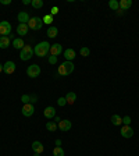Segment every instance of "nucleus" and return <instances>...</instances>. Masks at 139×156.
Masks as SVG:
<instances>
[{
	"label": "nucleus",
	"mask_w": 139,
	"mask_h": 156,
	"mask_svg": "<svg viewBox=\"0 0 139 156\" xmlns=\"http://www.w3.org/2000/svg\"><path fill=\"white\" fill-rule=\"evenodd\" d=\"M32 149H33L35 153H39V155H40V153L45 151V146L42 145V142H39V141H33L32 142Z\"/></svg>",
	"instance_id": "nucleus-15"
},
{
	"label": "nucleus",
	"mask_w": 139,
	"mask_h": 156,
	"mask_svg": "<svg viewBox=\"0 0 139 156\" xmlns=\"http://www.w3.org/2000/svg\"><path fill=\"white\" fill-rule=\"evenodd\" d=\"M21 101H23L24 105L31 103V95H23V96H21Z\"/></svg>",
	"instance_id": "nucleus-29"
},
{
	"label": "nucleus",
	"mask_w": 139,
	"mask_h": 156,
	"mask_svg": "<svg viewBox=\"0 0 139 156\" xmlns=\"http://www.w3.org/2000/svg\"><path fill=\"white\" fill-rule=\"evenodd\" d=\"M79 53H81V56H84V57H88L89 53H91V50H89V48H81Z\"/></svg>",
	"instance_id": "nucleus-28"
},
{
	"label": "nucleus",
	"mask_w": 139,
	"mask_h": 156,
	"mask_svg": "<svg viewBox=\"0 0 139 156\" xmlns=\"http://www.w3.org/2000/svg\"><path fill=\"white\" fill-rule=\"evenodd\" d=\"M63 53H64V57H65V60H67V62H72V60L77 57V56H75L77 53H75L74 49H65Z\"/></svg>",
	"instance_id": "nucleus-12"
},
{
	"label": "nucleus",
	"mask_w": 139,
	"mask_h": 156,
	"mask_svg": "<svg viewBox=\"0 0 139 156\" xmlns=\"http://www.w3.org/2000/svg\"><path fill=\"white\" fill-rule=\"evenodd\" d=\"M111 123L114 126H120V124H123V117L118 116V114H113L111 116Z\"/></svg>",
	"instance_id": "nucleus-22"
},
{
	"label": "nucleus",
	"mask_w": 139,
	"mask_h": 156,
	"mask_svg": "<svg viewBox=\"0 0 139 156\" xmlns=\"http://www.w3.org/2000/svg\"><path fill=\"white\" fill-rule=\"evenodd\" d=\"M74 68H75L74 63L65 60L64 63H61V64L58 66L57 73H58V75H61V77H67V75H70L72 71H74Z\"/></svg>",
	"instance_id": "nucleus-1"
},
{
	"label": "nucleus",
	"mask_w": 139,
	"mask_h": 156,
	"mask_svg": "<svg viewBox=\"0 0 139 156\" xmlns=\"http://www.w3.org/2000/svg\"><path fill=\"white\" fill-rule=\"evenodd\" d=\"M57 103H58V106H65V105H67V101H65V98H58Z\"/></svg>",
	"instance_id": "nucleus-31"
},
{
	"label": "nucleus",
	"mask_w": 139,
	"mask_h": 156,
	"mask_svg": "<svg viewBox=\"0 0 139 156\" xmlns=\"http://www.w3.org/2000/svg\"><path fill=\"white\" fill-rule=\"evenodd\" d=\"M17 18H18V23L19 24H28L29 21V14L26 13V11H21V13H18V16H17Z\"/></svg>",
	"instance_id": "nucleus-13"
},
{
	"label": "nucleus",
	"mask_w": 139,
	"mask_h": 156,
	"mask_svg": "<svg viewBox=\"0 0 139 156\" xmlns=\"http://www.w3.org/2000/svg\"><path fill=\"white\" fill-rule=\"evenodd\" d=\"M109 7H110L113 11H116V10L120 9V3H118L117 0H110V2H109Z\"/></svg>",
	"instance_id": "nucleus-24"
},
{
	"label": "nucleus",
	"mask_w": 139,
	"mask_h": 156,
	"mask_svg": "<svg viewBox=\"0 0 139 156\" xmlns=\"http://www.w3.org/2000/svg\"><path fill=\"white\" fill-rule=\"evenodd\" d=\"M0 3H2V4H4V6H9V4L11 3V0H2Z\"/></svg>",
	"instance_id": "nucleus-35"
},
{
	"label": "nucleus",
	"mask_w": 139,
	"mask_h": 156,
	"mask_svg": "<svg viewBox=\"0 0 139 156\" xmlns=\"http://www.w3.org/2000/svg\"><path fill=\"white\" fill-rule=\"evenodd\" d=\"M10 32H11V25H10V23H7V21H2V23H0V35L7 36Z\"/></svg>",
	"instance_id": "nucleus-6"
},
{
	"label": "nucleus",
	"mask_w": 139,
	"mask_h": 156,
	"mask_svg": "<svg viewBox=\"0 0 139 156\" xmlns=\"http://www.w3.org/2000/svg\"><path fill=\"white\" fill-rule=\"evenodd\" d=\"M43 24H46V25H50V24L53 23V16H50V14H46L45 17L42 18Z\"/></svg>",
	"instance_id": "nucleus-26"
},
{
	"label": "nucleus",
	"mask_w": 139,
	"mask_h": 156,
	"mask_svg": "<svg viewBox=\"0 0 139 156\" xmlns=\"http://www.w3.org/2000/svg\"><path fill=\"white\" fill-rule=\"evenodd\" d=\"M31 102H32V103L38 102V96H35V95H31Z\"/></svg>",
	"instance_id": "nucleus-34"
},
{
	"label": "nucleus",
	"mask_w": 139,
	"mask_h": 156,
	"mask_svg": "<svg viewBox=\"0 0 139 156\" xmlns=\"http://www.w3.org/2000/svg\"><path fill=\"white\" fill-rule=\"evenodd\" d=\"M118 3H120L121 11H127V10L132 6V0H121V2H118Z\"/></svg>",
	"instance_id": "nucleus-18"
},
{
	"label": "nucleus",
	"mask_w": 139,
	"mask_h": 156,
	"mask_svg": "<svg viewBox=\"0 0 139 156\" xmlns=\"http://www.w3.org/2000/svg\"><path fill=\"white\" fill-rule=\"evenodd\" d=\"M53 156H64V151L61 146H56L53 149Z\"/></svg>",
	"instance_id": "nucleus-25"
},
{
	"label": "nucleus",
	"mask_w": 139,
	"mask_h": 156,
	"mask_svg": "<svg viewBox=\"0 0 139 156\" xmlns=\"http://www.w3.org/2000/svg\"><path fill=\"white\" fill-rule=\"evenodd\" d=\"M49 63H50V64H56V63H57V57H56V56H50V57H49Z\"/></svg>",
	"instance_id": "nucleus-32"
},
{
	"label": "nucleus",
	"mask_w": 139,
	"mask_h": 156,
	"mask_svg": "<svg viewBox=\"0 0 139 156\" xmlns=\"http://www.w3.org/2000/svg\"><path fill=\"white\" fill-rule=\"evenodd\" d=\"M33 56V49L31 48L29 45H25L23 49H21V53H19V58L23 60V62H26L29 58Z\"/></svg>",
	"instance_id": "nucleus-3"
},
{
	"label": "nucleus",
	"mask_w": 139,
	"mask_h": 156,
	"mask_svg": "<svg viewBox=\"0 0 139 156\" xmlns=\"http://www.w3.org/2000/svg\"><path fill=\"white\" fill-rule=\"evenodd\" d=\"M28 24H18L17 25V34L19 36H25L28 34Z\"/></svg>",
	"instance_id": "nucleus-14"
},
{
	"label": "nucleus",
	"mask_w": 139,
	"mask_h": 156,
	"mask_svg": "<svg viewBox=\"0 0 139 156\" xmlns=\"http://www.w3.org/2000/svg\"><path fill=\"white\" fill-rule=\"evenodd\" d=\"M23 116H25V117H31L33 114V112H35V106H33L32 103H26V105H24L23 106Z\"/></svg>",
	"instance_id": "nucleus-7"
},
{
	"label": "nucleus",
	"mask_w": 139,
	"mask_h": 156,
	"mask_svg": "<svg viewBox=\"0 0 139 156\" xmlns=\"http://www.w3.org/2000/svg\"><path fill=\"white\" fill-rule=\"evenodd\" d=\"M13 46H14V49H19V50H21V49L25 46V42H24L21 38H16L13 41Z\"/></svg>",
	"instance_id": "nucleus-20"
},
{
	"label": "nucleus",
	"mask_w": 139,
	"mask_h": 156,
	"mask_svg": "<svg viewBox=\"0 0 139 156\" xmlns=\"http://www.w3.org/2000/svg\"><path fill=\"white\" fill-rule=\"evenodd\" d=\"M121 135L124 138H132L134 136V128L130 126H123L121 127Z\"/></svg>",
	"instance_id": "nucleus-10"
},
{
	"label": "nucleus",
	"mask_w": 139,
	"mask_h": 156,
	"mask_svg": "<svg viewBox=\"0 0 139 156\" xmlns=\"http://www.w3.org/2000/svg\"><path fill=\"white\" fill-rule=\"evenodd\" d=\"M56 145L60 146V145H61V141H60V140H56Z\"/></svg>",
	"instance_id": "nucleus-38"
},
{
	"label": "nucleus",
	"mask_w": 139,
	"mask_h": 156,
	"mask_svg": "<svg viewBox=\"0 0 139 156\" xmlns=\"http://www.w3.org/2000/svg\"><path fill=\"white\" fill-rule=\"evenodd\" d=\"M46 128H47V131H50V133H54V131L57 130V123L49 121V123H46Z\"/></svg>",
	"instance_id": "nucleus-23"
},
{
	"label": "nucleus",
	"mask_w": 139,
	"mask_h": 156,
	"mask_svg": "<svg viewBox=\"0 0 139 156\" xmlns=\"http://www.w3.org/2000/svg\"><path fill=\"white\" fill-rule=\"evenodd\" d=\"M65 101H67L68 105H74L75 101H77V95H75V92H68V94L65 95Z\"/></svg>",
	"instance_id": "nucleus-19"
},
{
	"label": "nucleus",
	"mask_w": 139,
	"mask_h": 156,
	"mask_svg": "<svg viewBox=\"0 0 139 156\" xmlns=\"http://www.w3.org/2000/svg\"><path fill=\"white\" fill-rule=\"evenodd\" d=\"M49 50H50V43L46 42V41H43V42L38 43V45L35 46L33 53H35L38 57H45V56H47Z\"/></svg>",
	"instance_id": "nucleus-2"
},
{
	"label": "nucleus",
	"mask_w": 139,
	"mask_h": 156,
	"mask_svg": "<svg viewBox=\"0 0 139 156\" xmlns=\"http://www.w3.org/2000/svg\"><path fill=\"white\" fill-rule=\"evenodd\" d=\"M32 0H23V4H31Z\"/></svg>",
	"instance_id": "nucleus-36"
},
{
	"label": "nucleus",
	"mask_w": 139,
	"mask_h": 156,
	"mask_svg": "<svg viewBox=\"0 0 139 156\" xmlns=\"http://www.w3.org/2000/svg\"><path fill=\"white\" fill-rule=\"evenodd\" d=\"M31 4H32V7H35V9H40V7H43V0H32Z\"/></svg>",
	"instance_id": "nucleus-27"
},
{
	"label": "nucleus",
	"mask_w": 139,
	"mask_h": 156,
	"mask_svg": "<svg viewBox=\"0 0 139 156\" xmlns=\"http://www.w3.org/2000/svg\"><path fill=\"white\" fill-rule=\"evenodd\" d=\"M43 27V21L42 18H39V17H32V18H29L28 21V28L33 29V31H39V29Z\"/></svg>",
	"instance_id": "nucleus-4"
},
{
	"label": "nucleus",
	"mask_w": 139,
	"mask_h": 156,
	"mask_svg": "<svg viewBox=\"0 0 139 156\" xmlns=\"http://www.w3.org/2000/svg\"><path fill=\"white\" fill-rule=\"evenodd\" d=\"M58 13V7H52V10H50V16H56V14Z\"/></svg>",
	"instance_id": "nucleus-33"
},
{
	"label": "nucleus",
	"mask_w": 139,
	"mask_h": 156,
	"mask_svg": "<svg viewBox=\"0 0 139 156\" xmlns=\"http://www.w3.org/2000/svg\"><path fill=\"white\" fill-rule=\"evenodd\" d=\"M54 120H56V123H60V121H61V119H60V117H57V116H56V117H54Z\"/></svg>",
	"instance_id": "nucleus-37"
},
{
	"label": "nucleus",
	"mask_w": 139,
	"mask_h": 156,
	"mask_svg": "<svg viewBox=\"0 0 139 156\" xmlns=\"http://www.w3.org/2000/svg\"><path fill=\"white\" fill-rule=\"evenodd\" d=\"M0 36H2V35H0Z\"/></svg>",
	"instance_id": "nucleus-41"
},
{
	"label": "nucleus",
	"mask_w": 139,
	"mask_h": 156,
	"mask_svg": "<svg viewBox=\"0 0 139 156\" xmlns=\"http://www.w3.org/2000/svg\"><path fill=\"white\" fill-rule=\"evenodd\" d=\"M43 114H45L46 119H53V117H56V109L53 106H47L43 112Z\"/></svg>",
	"instance_id": "nucleus-16"
},
{
	"label": "nucleus",
	"mask_w": 139,
	"mask_h": 156,
	"mask_svg": "<svg viewBox=\"0 0 139 156\" xmlns=\"http://www.w3.org/2000/svg\"><path fill=\"white\" fill-rule=\"evenodd\" d=\"M33 156H40V155H39V153H35V155H33Z\"/></svg>",
	"instance_id": "nucleus-40"
},
{
	"label": "nucleus",
	"mask_w": 139,
	"mask_h": 156,
	"mask_svg": "<svg viewBox=\"0 0 139 156\" xmlns=\"http://www.w3.org/2000/svg\"><path fill=\"white\" fill-rule=\"evenodd\" d=\"M16 71V63L14 62H6L3 64V73H6V74H13V73Z\"/></svg>",
	"instance_id": "nucleus-9"
},
{
	"label": "nucleus",
	"mask_w": 139,
	"mask_h": 156,
	"mask_svg": "<svg viewBox=\"0 0 139 156\" xmlns=\"http://www.w3.org/2000/svg\"><path fill=\"white\" fill-rule=\"evenodd\" d=\"M58 34V29L56 27H49L47 28V36L49 38H56Z\"/></svg>",
	"instance_id": "nucleus-21"
},
{
	"label": "nucleus",
	"mask_w": 139,
	"mask_h": 156,
	"mask_svg": "<svg viewBox=\"0 0 139 156\" xmlns=\"http://www.w3.org/2000/svg\"><path fill=\"white\" fill-rule=\"evenodd\" d=\"M64 52L63 50V46L60 45V43H54V45H50V50H49V53L52 56H56L57 57L58 55H61V53Z\"/></svg>",
	"instance_id": "nucleus-8"
},
{
	"label": "nucleus",
	"mask_w": 139,
	"mask_h": 156,
	"mask_svg": "<svg viewBox=\"0 0 139 156\" xmlns=\"http://www.w3.org/2000/svg\"><path fill=\"white\" fill-rule=\"evenodd\" d=\"M26 75L31 78H36L40 75V67L38 64H32L26 68Z\"/></svg>",
	"instance_id": "nucleus-5"
},
{
	"label": "nucleus",
	"mask_w": 139,
	"mask_h": 156,
	"mask_svg": "<svg viewBox=\"0 0 139 156\" xmlns=\"http://www.w3.org/2000/svg\"><path fill=\"white\" fill-rule=\"evenodd\" d=\"M71 127H72V123L70 120H61L60 123H58V128L61 131H70L71 130Z\"/></svg>",
	"instance_id": "nucleus-11"
},
{
	"label": "nucleus",
	"mask_w": 139,
	"mask_h": 156,
	"mask_svg": "<svg viewBox=\"0 0 139 156\" xmlns=\"http://www.w3.org/2000/svg\"><path fill=\"white\" fill-rule=\"evenodd\" d=\"M11 39L9 36H0V49H7L10 46Z\"/></svg>",
	"instance_id": "nucleus-17"
},
{
	"label": "nucleus",
	"mask_w": 139,
	"mask_h": 156,
	"mask_svg": "<svg viewBox=\"0 0 139 156\" xmlns=\"http://www.w3.org/2000/svg\"><path fill=\"white\" fill-rule=\"evenodd\" d=\"M0 73H3V64H0Z\"/></svg>",
	"instance_id": "nucleus-39"
},
{
	"label": "nucleus",
	"mask_w": 139,
	"mask_h": 156,
	"mask_svg": "<svg viewBox=\"0 0 139 156\" xmlns=\"http://www.w3.org/2000/svg\"><path fill=\"white\" fill-rule=\"evenodd\" d=\"M123 123H124V126H130L131 124V117L130 116L123 117Z\"/></svg>",
	"instance_id": "nucleus-30"
}]
</instances>
